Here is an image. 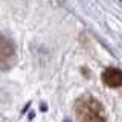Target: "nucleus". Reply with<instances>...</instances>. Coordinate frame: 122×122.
<instances>
[{
	"label": "nucleus",
	"mask_w": 122,
	"mask_h": 122,
	"mask_svg": "<svg viewBox=\"0 0 122 122\" xmlns=\"http://www.w3.org/2000/svg\"><path fill=\"white\" fill-rule=\"evenodd\" d=\"M75 114L78 121H105L102 104L89 95L81 96L75 102Z\"/></svg>",
	"instance_id": "nucleus-1"
},
{
	"label": "nucleus",
	"mask_w": 122,
	"mask_h": 122,
	"mask_svg": "<svg viewBox=\"0 0 122 122\" xmlns=\"http://www.w3.org/2000/svg\"><path fill=\"white\" fill-rule=\"evenodd\" d=\"M102 82L107 87L117 89L122 86V70L116 67H108L102 72Z\"/></svg>",
	"instance_id": "nucleus-2"
},
{
	"label": "nucleus",
	"mask_w": 122,
	"mask_h": 122,
	"mask_svg": "<svg viewBox=\"0 0 122 122\" xmlns=\"http://www.w3.org/2000/svg\"><path fill=\"white\" fill-rule=\"evenodd\" d=\"M0 60H2V69H8L14 63V46L8 41L6 37L2 38V49H0Z\"/></svg>",
	"instance_id": "nucleus-3"
}]
</instances>
